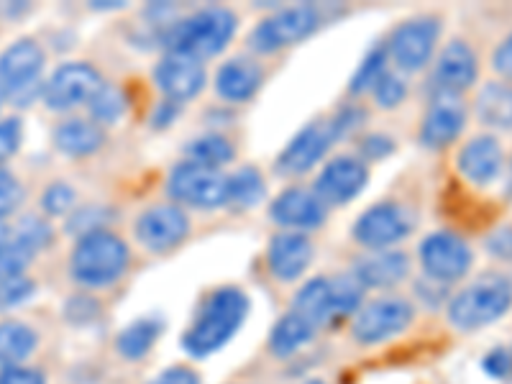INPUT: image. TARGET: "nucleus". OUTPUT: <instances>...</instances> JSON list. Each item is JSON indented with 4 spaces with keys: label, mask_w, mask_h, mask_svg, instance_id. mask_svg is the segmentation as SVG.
<instances>
[{
    "label": "nucleus",
    "mask_w": 512,
    "mask_h": 384,
    "mask_svg": "<svg viewBox=\"0 0 512 384\" xmlns=\"http://www.w3.org/2000/svg\"><path fill=\"white\" fill-rule=\"evenodd\" d=\"M305 384H326V382H318V379H315V382H305Z\"/></svg>",
    "instance_id": "864d4df0"
},
{
    "label": "nucleus",
    "mask_w": 512,
    "mask_h": 384,
    "mask_svg": "<svg viewBox=\"0 0 512 384\" xmlns=\"http://www.w3.org/2000/svg\"><path fill=\"white\" fill-rule=\"evenodd\" d=\"M18 144H21V121L18 118L0 121V162L11 159L18 152Z\"/></svg>",
    "instance_id": "79ce46f5"
},
{
    "label": "nucleus",
    "mask_w": 512,
    "mask_h": 384,
    "mask_svg": "<svg viewBox=\"0 0 512 384\" xmlns=\"http://www.w3.org/2000/svg\"><path fill=\"white\" fill-rule=\"evenodd\" d=\"M479 64L474 49L466 41H451L438 57L433 67V88L436 93H454L461 95L477 82Z\"/></svg>",
    "instance_id": "a211bd4d"
},
{
    "label": "nucleus",
    "mask_w": 512,
    "mask_h": 384,
    "mask_svg": "<svg viewBox=\"0 0 512 384\" xmlns=\"http://www.w3.org/2000/svg\"><path fill=\"white\" fill-rule=\"evenodd\" d=\"M326 205L315 195L313 190L305 187H290L272 203V216L274 223H280L285 228H295V231H308V228H318L326 221Z\"/></svg>",
    "instance_id": "aec40b11"
},
{
    "label": "nucleus",
    "mask_w": 512,
    "mask_h": 384,
    "mask_svg": "<svg viewBox=\"0 0 512 384\" xmlns=\"http://www.w3.org/2000/svg\"><path fill=\"white\" fill-rule=\"evenodd\" d=\"M438 36H441V21L433 16L410 18L392 31L387 41V54L402 72H418L431 62L436 52Z\"/></svg>",
    "instance_id": "6e6552de"
},
{
    "label": "nucleus",
    "mask_w": 512,
    "mask_h": 384,
    "mask_svg": "<svg viewBox=\"0 0 512 384\" xmlns=\"http://www.w3.org/2000/svg\"><path fill=\"white\" fill-rule=\"evenodd\" d=\"M410 231H413V221H410L408 210L395 203L372 205L354 223V239L372 251L400 244Z\"/></svg>",
    "instance_id": "f8f14e48"
},
{
    "label": "nucleus",
    "mask_w": 512,
    "mask_h": 384,
    "mask_svg": "<svg viewBox=\"0 0 512 384\" xmlns=\"http://www.w3.org/2000/svg\"><path fill=\"white\" fill-rule=\"evenodd\" d=\"M13 241H16L21 249L36 254V251H41L44 246H49V241H52V228H49V223L44 221V218L26 216L21 218V223L16 226Z\"/></svg>",
    "instance_id": "f704fd0d"
},
{
    "label": "nucleus",
    "mask_w": 512,
    "mask_h": 384,
    "mask_svg": "<svg viewBox=\"0 0 512 384\" xmlns=\"http://www.w3.org/2000/svg\"><path fill=\"white\" fill-rule=\"evenodd\" d=\"M367 180L369 169L359 157H336L323 167L313 192L323 205H344L364 190Z\"/></svg>",
    "instance_id": "dca6fc26"
},
{
    "label": "nucleus",
    "mask_w": 512,
    "mask_h": 384,
    "mask_svg": "<svg viewBox=\"0 0 512 384\" xmlns=\"http://www.w3.org/2000/svg\"><path fill=\"white\" fill-rule=\"evenodd\" d=\"M484 246H487V251L495 256V259H502V262H512V223L495 228V231L487 236Z\"/></svg>",
    "instance_id": "a19ab883"
},
{
    "label": "nucleus",
    "mask_w": 512,
    "mask_h": 384,
    "mask_svg": "<svg viewBox=\"0 0 512 384\" xmlns=\"http://www.w3.org/2000/svg\"><path fill=\"white\" fill-rule=\"evenodd\" d=\"M415 308L402 297H382L364 305L354 318V338L359 344H379L397 333L408 331Z\"/></svg>",
    "instance_id": "9d476101"
},
{
    "label": "nucleus",
    "mask_w": 512,
    "mask_h": 384,
    "mask_svg": "<svg viewBox=\"0 0 512 384\" xmlns=\"http://www.w3.org/2000/svg\"><path fill=\"white\" fill-rule=\"evenodd\" d=\"M408 272L410 259L400 249L372 251L354 264V277L361 282V287H379V290L400 285Z\"/></svg>",
    "instance_id": "4be33fe9"
},
{
    "label": "nucleus",
    "mask_w": 512,
    "mask_h": 384,
    "mask_svg": "<svg viewBox=\"0 0 512 384\" xmlns=\"http://www.w3.org/2000/svg\"><path fill=\"white\" fill-rule=\"evenodd\" d=\"M392 149H395L392 139H387V136H382V134H372L361 141V154H364L367 159H382V157H387Z\"/></svg>",
    "instance_id": "49530a36"
},
{
    "label": "nucleus",
    "mask_w": 512,
    "mask_h": 384,
    "mask_svg": "<svg viewBox=\"0 0 512 384\" xmlns=\"http://www.w3.org/2000/svg\"><path fill=\"white\" fill-rule=\"evenodd\" d=\"M154 82L169 103H185L205 88V67L198 59L169 52L154 70Z\"/></svg>",
    "instance_id": "f3484780"
},
{
    "label": "nucleus",
    "mask_w": 512,
    "mask_h": 384,
    "mask_svg": "<svg viewBox=\"0 0 512 384\" xmlns=\"http://www.w3.org/2000/svg\"><path fill=\"white\" fill-rule=\"evenodd\" d=\"M372 93H374V100L379 103V108L392 111V108H397V105L405 100V95H408V85H405V80H402L400 75H395V72H384V77L374 85Z\"/></svg>",
    "instance_id": "c9c22d12"
},
{
    "label": "nucleus",
    "mask_w": 512,
    "mask_h": 384,
    "mask_svg": "<svg viewBox=\"0 0 512 384\" xmlns=\"http://www.w3.org/2000/svg\"><path fill=\"white\" fill-rule=\"evenodd\" d=\"M387 59H390L387 47H379L377 44L374 49H369L367 57L361 59L354 80H351V93H367V90H374V85H377L384 77V72H387Z\"/></svg>",
    "instance_id": "473e14b6"
},
{
    "label": "nucleus",
    "mask_w": 512,
    "mask_h": 384,
    "mask_svg": "<svg viewBox=\"0 0 512 384\" xmlns=\"http://www.w3.org/2000/svg\"><path fill=\"white\" fill-rule=\"evenodd\" d=\"M103 85L100 72L85 62L62 64L44 85V103L52 111H70L82 103H90L98 88Z\"/></svg>",
    "instance_id": "9b49d317"
},
{
    "label": "nucleus",
    "mask_w": 512,
    "mask_h": 384,
    "mask_svg": "<svg viewBox=\"0 0 512 384\" xmlns=\"http://www.w3.org/2000/svg\"><path fill=\"white\" fill-rule=\"evenodd\" d=\"M21 198H24L21 182L8 169L0 167V218L11 216L13 210L18 208V203H21Z\"/></svg>",
    "instance_id": "ea45409f"
},
{
    "label": "nucleus",
    "mask_w": 512,
    "mask_h": 384,
    "mask_svg": "<svg viewBox=\"0 0 512 384\" xmlns=\"http://www.w3.org/2000/svg\"><path fill=\"white\" fill-rule=\"evenodd\" d=\"M3 100H6V93H3V88H0V108H3Z\"/></svg>",
    "instance_id": "603ef678"
},
{
    "label": "nucleus",
    "mask_w": 512,
    "mask_h": 384,
    "mask_svg": "<svg viewBox=\"0 0 512 384\" xmlns=\"http://www.w3.org/2000/svg\"><path fill=\"white\" fill-rule=\"evenodd\" d=\"M474 254L461 236L451 231H436L420 244V264L428 280L456 282L472 269Z\"/></svg>",
    "instance_id": "1a4fd4ad"
},
{
    "label": "nucleus",
    "mask_w": 512,
    "mask_h": 384,
    "mask_svg": "<svg viewBox=\"0 0 512 384\" xmlns=\"http://www.w3.org/2000/svg\"><path fill=\"white\" fill-rule=\"evenodd\" d=\"M177 113H180V105H177V103H169V100H164V103L159 105L157 111L152 113V123H154V126L164 128V126H169V121H175Z\"/></svg>",
    "instance_id": "09e8293b"
},
{
    "label": "nucleus",
    "mask_w": 512,
    "mask_h": 384,
    "mask_svg": "<svg viewBox=\"0 0 512 384\" xmlns=\"http://www.w3.org/2000/svg\"><path fill=\"white\" fill-rule=\"evenodd\" d=\"M167 192L177 203L190 205V208H221L228 203V177L221 169L182 162L169 172Z\"/></svg>",
    "instance_id": "39448f33"
},
{
    "label": "nucleus",
    "mask_w": 512,
    "mask_h": 384,
    "mask_svg": "<svg viewBox=\"0 0 512 384\" xmlns=\"http://www.w3.org/2000/svg\"><path fill=\"white\" fill-rule=\"evenodd\" d=\"M88 108L95 123H116L128 108L126 93H123L118 85H108V82H103V85L98 88V93L90 98Z\"/></svg>",
    "instance_id": "2f4dec72"
},
{
    "label": "nucleus",
    "mask_w": 512,
    "mask_h": 384,
    "mask_svg": "<svg viewBox=\"0 0 512 384\" xmlns=\"http://www.w3.org/2000/svg\"><path fill=\"white\" fill-rule=\"evenodd\" d=\"M152 384H200L198 374L190 372L187 367H175V369H167L164 374H159Z\"/></svg>",
    "instance_id": "de8ad7c7"
},
{
    "label": "nucleus",
    "mask_w": 512,
    "mask_h": 384,
    "mask_svg": "<svg viewBox=\"0 0 512 384\" xmlns=\"http://www.w3.org/2000/svg\"><path fill=\"white\" fill-rule=\"evenodd\" d=\"M264 72L262 67L251 59L239 57L226 62L216 75V90L228 103H244L254 98L256 90L262 88Z\"/></svg>",
    "instance_id": "5701e85b"
},
{
    "label": "nucleus",
    "mask_w": 512,
    "mask_h": 384,
    "mask_svg": "<svg viewBox=\"0 0 512 384\" xmlns=\"http://www.w3.org/2000/svg\"><path fill=\"white\" fill-rule=\"evenodd\" d=\"M292 313L300 315L315 331L331 323L336 318L331 280L328 277H315V280L305 282L303 290L297 292L295 300H292Z\"/></svg>",
    "instance_id": "b1692460"
},
{
    "label": "nucleus",
    "mask_w": 512,
    "mask_h": 384,
    "mask_svg": "<svg viewBox=\"0 0 512 384\" xmlns=\"http://www.w3.org/2000/svg\"><path fill=\"white\" fill-rule=\"evenodd\" d=\"M11 241H13V236H11V228H8L6 223L0 221V254H3V251H6L8 246H11Z\"/></svg>",
    "instance_id": "8fccbe9b"
},
{
    "label": "nucleus",
    "mask_w": 512,
    "mask_h": 384,
    "mask_svg": "<svg viewBox=\"0 0 512 384\" xmlns=\"http://www.w3.org/2000/svg\"><path fill=\"white\" fill-rule=\"evenodd\" d=\"M31 295H34V282L26 280V277H8V280H0V310L24 303L26 297Z\"/></svg>",
    "instance_id": "58836bf2"
},
{
    "label": "nucleus",
    "mask_w": 512,
    "mask_h": 384,
    "mask_svg": "<svg viewBox=\"0 0 512 384\" xmlns=\"http://www.w3.org/2000/svg\"><path fill=\"white\" fill-rule=\"evenodd\" d=\"M313 262V241L300 231L277 233L269 241L267 264L269 272L282 282L297 280Z\"/></svg>",
    "instance_id": "412c9836"
},
{
    "label": "nucleus",
    "mask_w": 512,
    "mask_h": 384,
    "mask_svg": "<svg viewBox=\"0 0 512 384\" xmlns=\"http://www.w3.org/2000/svg\"><path fill=\"white\" fill-rule=\"evenodd\" d=\"M482 367L489 377H495V379L507 377V374L512 372V354L507 349H492L487 356H484Z\"/></svg>",
    "instance_id": "37998d69"
},
{
    "label": "nucleus",
    "mask_w": 512,
    "mask_h": 384,
    "mask_svg": "<svg viewBox=\"0 0 512 384\" xmlns=\"http://www.w3.org/2000/svg\"><path fill=\"white\" fill-rule=\"evenodd\" d=\"M233 159V146L226 136L208 134L192 141L187 146V162L203 164V167L218 169L221 164H228Z\"/></svg>",
    "instance_id": "c756f323"
},
{
    "label": "nucleus",
    "mask_w": 512,
    "mask_h": 384,
    "mask_svg": "<svg viewBox=\"0 0 512 384\" xmlns=\"http://www.w3.org/2000/svg\"><path fill=\"white\" fill-rule=\"evenodd\" d=\"M492 67H495L497 75L510 77L512 80V34H507L505 39L497 44L495 54H492Z\"/></svg>",
    "instance_id": "a18cd8bd"
},
{
    "label": "nucleus",
    "mask_w": 512,
    "mask_h": 384,
    "mask_svg": "<svg viewBox=\"0 0 512 384\" xmlns=\"http://www.w3.org/2000/svg\"><path fill=\"white\" fill-rule=\"evenodd\" d=\"M320 24V16L313 6H292L264 18L249 34V47L259 54H272L292 47L297 41L308 39Z\"/></svg>",
    "instance_id": "423d86ee"
},
{
    "label": "nucleus",
    "mask_w": 512,
    "mask_h": 384,
    "mask_svg": "<svg viewBox=\"0 0 512 384\" xmlns=\"http://www.w3.org/2000/svg\"><path fill=\"white\" fill-rule=\"evenodd\" d=\"M456 167L472 185L487 187L489 182H495L502 175L505 152H502L500 141L495 136H474V139H469L461 146L459 157H456Z\"/></svg>",
    "instance_id": "6ab92c4d"
},
{
    "label": "nucleus",
    "mask_w": 512,
    "mask_h": 384,
    "mask_svg": "<svg viewBox=\"0 0 512 384\" xmlns=\"http://www.w3.org/2000/svg\"><path fill=\"white\" fill-rule=\"evenodd\" d=\"M111 218V213L105 208H80L75 216L67 223V231L77 233V236H88V233L105 231V221Z\"/></svg>",
    "instance_id": "4c0bfd02"
},
{
    "label": "nucleus",
    "mask_w": 512,
    "mask_h": 384,
    "mask_svg": "<svg viewBox=\"0 0 512 384\" xmlns=\"http://www.w3.org/2000/svg\"><path fill=\"white\" fill-rule=\"evenodd\" d=\"M0 384H47L44 374L29 367H6L0 372Z\"/></svg>",
    "instance_id": "c03bdc74"
},
{
    "label": "nucleus",
    "mask_w": 512,
    "mask_h": 384,
    "mask_svg": "<svg viewBox=\"0 0 512 384\" xmlns=\"http://www.w3.org/2000/svg\"><path fill=\"white\" fill-rule=\"evenodd\" d=\"M41 208L47 210L49 216H64L75 208V190L64 182H54L41 195Z\"/></svg>",
    "instance_id": "e433bc0d"
},
{
    "label": "nucleus",
    "mask_w": 512,
    "mask_h": 384,
    "mask_svg": "<svg viewBox=\"0 0 512 384\" xmlns=\"http://www.w3.org/2000/svg\"><path fill=\"white\" fill-rule=\"evenodd\" d=\"M36 349V333L26 323L8 320L0 323V364L18 367Z\"/></svg>",
    "instance_id": "bb28decb"
},
{
    "label": "nucleus",
    "mask_w": 512,
    "mask_h": 384,
    "mask_svg": "<svg viewBox=\"0 0 512 384\" xmlns=\"http://www.w3.org/2000/svg\"><path fill=\"white\" fill-rule=\"evenodd\" d=\"M190 218L177 205H154L146 208L136 221V239L154 254L172 251L187 239Z\"/></svg>",
    "instance_id": "ddd939ff"
},
{
    "label": "nucleus",
    "mask_w": 512,
    "mask_h": 384,
    "mask_svg": "<svg viewBox=\"0 0 512 384\" xmlns=\"http://www.w3.org/2000/svg\"><path fill=\"white\" fill-rule=\"evenodd\" d=\"M233 34H236V16L228 8H203L162 31V44L169 52L185 54L200 62L221 54Z\"/></svg>",
    "instance_id": "f03ea898"
},
{
    "label": "nucleus",
    "mask_w": 512,
    "mask_h": 384,
    "mask_svg": "<svg viewBox=\"0 0 512 384\" xmlns=\"http://www.w3.org/2000/svg\"><path fill=\"white\" fill-rule=\"evenodd\" d=\"M512 308V285L500 274H487L464 287L448 303V320L459 331H477L500 320Z\"/></svg>",
    "instance_id": "7ed1b4c3"
},
{
    "label": "nucleus",
    "mask_w": 512,
    "mask_h": 384,
    "mask_svg": "<svg viewBox=\"0 0 512 384\" xmlns=\"http://www.w3.org/2000/svg\"><path fill=\"white\" fill-rule=\"evenodd\" d=\"M128 246L113 231H95L82 236L72 251V274L88 287L111 285L126 272Z\"/></svg>",
    "instance_id": "20e7f679"
},
{
    "label": "nucleus",
    "mask_w": 512,
    "mask_h": 384,
    "mask_svg": "<svg viewBox=\"0 0 512 384\" xmlns=\"http://www.w3.org/2000/svg\"><path fill=\"white\" fill-rule=\"evenodd\" d=\"M507 192L512 195V164H510V180H507Z\"/></svg>",
    "instance_id": "3c124183"
},
{
    "label": "nucleus",
    "mask_w": 512,
    "mask_h": 384,
    "mask_svg": "<svg viewBox=\"0 0 512 384\" xmlns=\"http://www.w3.org/2000/svg\"><path fill=\"white\" fill-rule=\"evenodd\" d=\"M264 180L256 169L244 167L236 175L228 177V203L236 208H251V205L262 203L264 198Z\"/></svg>",
    "instance_id": "7c9ffc66"
},
{
    "label": "nucleus",
    "mask_w": 512,
    "mask_h": 384,
    "mask_svg": "<svg viewBox=\"0 0 512 384\" xmlns=\"http://www.w3.org/2000/svg\"><path fill=\"white\" fill-rule=\"evenodd\" d=\"M474 113L489 128H512V85L487 82L474 100Z\"/></svg>",
    "instance_id": "a878e982"
},
{
    "label": "nucleus",
    "mask_w": 512,
    "mask_h": 384,
    "mask_svg": "<svg viewBox=\"0 0 512 384\" xmlns=\"http://www.w3.org/2000/svg\"><path fill=\"white\" fill-rule=\"evenodd\" d=\"M315 336V328L310 323H305L300 315L290 313L274 326L272 338H269V346L277 356H290L295 354L297 349H303L310 338Z\"/></svg>",
    "instance_id": "cd10ccee"
},
{
    "label": "nucleus",
    "mask_w": 512,
    "mask_h": 384,
    "mask_svg": "<svg viewBox=\"0 0 512 384\" xmlns=\"http://www.w3.org/2000/svg\"><path fill=\"white\" fill-rule=\"evenodd\" d=\"M159 338V323L154 318H141L136 323L126 328V331L118 336V351L121 356L126 359L136 361V359H144L149 354L154 344H157Z\"/></svg>",
    "instance_id": "c85d7f7f"
},
{
    "label": "nucleus",
    "mask_w": 512,
    "mask_h": 384,
    "mask_svg": "<svg viewBox=\"0 0 512 384\" xmlns=\"http://www.w3.org/2000/svg\"><path fill=\"white\" fill-rule=\"evenodd\" d=\"M336 139L338 134L331 121L310 123L308 128H303V131L287 144V149L280 154V159H277V169L287 177L305 175V172H310L320 159L326 157V152L331 149V144Z\"/></svg>",
    "instance_id": "2eb2a0df"
},
{
    "label": "nucleus",
    "mask_w": 512,
    "mask_h": 384,
    "mask_svg": "<svg viewBox=\"0 0 512 384\" xmlns=\"http://www.w3.org/2000/svg\"><path fill=\"white\" fill-rule=\"evenodd\" d=\"M57 149L67 157H90L105 144V131L100 123L88 121V118H70V121L59 123Z\"/></svg>",
    "instance_id": "393cba45"
},
{
    "label": "nucleus",
    "mask_w": 512,
    "mask_h": 384,
    "mask_svg": "<svg viewBox=\"0 0 512 384\" xmlns=\"http://www.w3.org/2000/svg\"><path fill=\"white\" fill-rule=\"evenodd\" d=\"M464 126L466 105L461 95L436 93L425 111L423 123H420V144L428 149H443L459 139Z\"/></svg>",
    "instance_id": "4468645a"
},
{
    "label": "nucleus",
    "mask_w": 512,
    "mask_h": 384,
    "mask_svg": "<svg viewBox=\"0 0 512 384\" xmlns=\"http://www.w3.org/2000/svg\"><path fill=\"white\" fill-rule=\"evenodd\" d=\"M333 310H336V318H346V315H354L361 310V300H364V287L356 280L354 274H341V277H333Z\"/></svg>",
    "instance_id": "72a5a7b5"
},
{
    "label": "nucleus",
    "mask_w": 512,
    "mask_h": 384,
    "mask_svg": "<svg viewBox=\"0 0 512 384\" xmlns=\"http://www.w3.org/2000/svg\"><path fill=\"white\" fill-rule=\"evenodd\" d=\"M44 70V52L34 39H18L0 54V88L6 98L18 105L29 103L39 90V75Z\"/></svg>",
    "instance_id": "0eeeda50"
},
{
    "label": "nucleus",
    "mask_w": 512,
    "mask_h": 384,
    "mask_svg": "<svg viewBox=\"0 0 512 384\" xmlns=\"http://www.w3.org/2000/svg\"><path fill=\"white\" fill-rule=\"evenodd\" d=\"M246 313H249V300H246V295L239 287L216 290L205 300L198 320L185 333L182 344H185V349L192 356H198V359L216 354L218 349H223L231 341L233 333L239 331Z\"/></svg>",
    "instance_id": "f257e3e1"
}]
</instances>
